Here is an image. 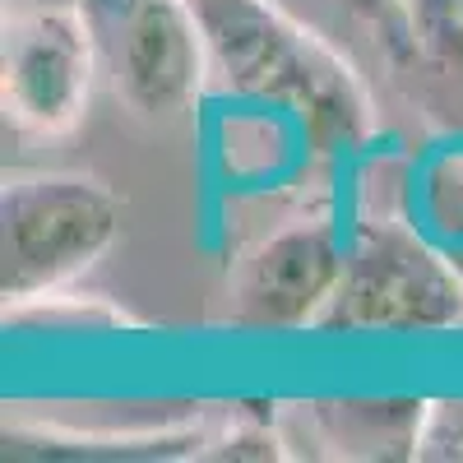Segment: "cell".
<instances>
[{"instance_id": "5b68a950", "label": "cell", "mask_w": 463, "mask_h": 463, "mask_svg": "<svg viewBox=\"0 0 463 463\" xmlns=\"http://www.w3.org/2000/svg\"><path fill=\"white\" fill-rule=\"evenodd\" d=\"M5 107L19 126L61 135L80 121L98 52L80 5H14L0 43Z\"/></svg>"}, {"instance_id": "7a4b0ae2", "label": "cell", "mask_w": 463, "mask_h": 463, "mask_svg": "<svg viewBox=\"0 0 463 463\" xmlns=\"http://www.w3.org/2000/svg\"><path fill=\"white\" fill-rule=\"evenodd\" d=\"M200 14L213 65L232 89L250 98L288 102L316 126L347 130L357 121V98L343 65L311 37L260 0H190Z\"/></svg>"}, {"instance_id": "ba28073f", "label": "cell", "mask_w": 463, "mask_h": 463, "mask_svg": "<svg viewBox=\"0 0 463 463\" xmlns=\"http://www.w3.org/2000/svg\"><path fill=\"white\" fill-rule=\"evenodd\" d=\"M403 14L421 47L463 65V0H403Z\"/></svg>"}, {"instance_id": "8992f818", "label": "cell", "mask_w": 463, "mask_h": 463, "mask_svg": "<svg viewBox=\"0 0 463 463\" xmlns=\"http://www.w3.org/2000/svg\"><path fill=\"white\" fill-rule=\"evenodd\" d=\"M334 222H292L255 246L232 279V320L246 329H301L320 325L343 279Z\"/></svg>"}, {"instance_id": "277c9868", "label": "cell", "mask_w": 463, "mask_h": 463, "mask_svg": "<svg viewBox=\"0 0 463 463\" xmlns=\"http://www.w3.org/2000/svg\"><path fill=\"white\" fill-rule=\"evenodd\" d=\"M463 316V279L445 269L417 237L380 227L347 250L343 279L316 329H449Z\"/></svg>"}, {"instance_id": "9c48e42d", "label": "cell", "mask_w": 463, "mask_h": 463, "mask_svg": "<svg viewBox=\"0 0 463 463\" xmlns=\"http://www.w3.org/2000/svg\"><path fill=\"white\" fill-rule=\"evenodd\" d=\"M417 458L431 463H463V399H440L427 403L417 436Z\"/></svg>"}, {"instance_id": "52a82bcc", "label": "cell", "mask_w": 463, "mask_h": 463, "mask_svg": "<svg viewBox=\"0 0 463 463\" xmlns=\"http://www.w3.org/2000/svg\"><path fill=\"white\" fill-rule=\"evenodd\" d=\"M320 436L338 445L347 458H417V436L427 403L412 399H343V403H311L306 408Z\"/></svg>"}, {"instance_id": "6da1fadb", "label": "cell", "mask_w": 463, "mask_h": 463, "mask_svg": "<svg viewBox=\"0 0 463 463\" xmlns=\"http://www.w3.org/2000/svg\"><path fill=\"white\" fill-rule=\"evenodd\" d=\"M111 190L93 176L47 172L19 176L0 195V297L28 306L61 292L107 255L116 241Z\"/></svg>"}, {"instance_id": "3957f363", "label": "cell", "mask_w": 463, "mask_h": 463, "mask_svg": "<svg viewBox=\"0 0 463 463\" xmlns=\"http://www.w3.org/2000/svg\"><path fill=\"white\" fill-rule=\"evenodd\" d=\"M98 70L139 116H172L204 84L209 43L190 0H80Z\"/></svg>"}, {"instance_id": "30bf717a", "label": "cell", "mask_w": 463, "mask_h": 463, "mask_svg": "<svg viewBox=\"0 0 463 463\" xmlns=\"http://www.w3.org/2000/svg\"><path fill=\"white\" fill-rule=\"evenodd\" d=\"M14 5H80V0H14Z\"/></svg>"}]
</instances>
